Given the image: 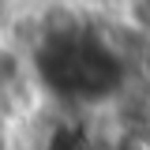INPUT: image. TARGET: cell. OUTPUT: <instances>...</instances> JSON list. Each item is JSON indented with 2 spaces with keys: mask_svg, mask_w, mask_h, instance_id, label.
Listing matches in <instances>:
<instances>
[{
  "mask_svg": "<svg viewBox=\"0 0 150 150\" xmlns=\"http://www.w3.org/2000/svg\"><path fill=\"white\" fill-rule=\"evenodd\" d=\"M131 75L150 90V38H143L135 45V56H131Z\"/></svg>",
  "mask_w": 150,
  "mask_h": 150,
  "instance_id": "6da1fadb",
  "label": "cell"
}]
</instances>
